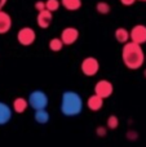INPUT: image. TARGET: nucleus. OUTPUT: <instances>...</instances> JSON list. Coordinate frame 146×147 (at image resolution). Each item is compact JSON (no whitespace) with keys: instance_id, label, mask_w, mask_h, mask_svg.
<instances>
[{"instance_id":"f257e3e1","label":"nucleus","mask_w":146,"mask_h":147,"mask_svg":"<svg viewBox=\"0 0 146 147\" xmlns=\"http://www.w3.org/2000/svg\"><path fill=\"white\" fill-rule=\"evenodd\" d=\"M122 61L124 66L129 70H139L144 66L145 53L140 44L133 41H127L122 48Z\"/></svg>"},{"instance_id":"f03ea898","label":"nucleus","mask_w":146,"mask_h":147,"mask_svg":"<svg viewBox=\"0 0 146 147\" xmlns=\"http://www.w3.org/2000/svg\"><path fill=\"white\" fill-rule=\"evenodd\" d=\"M83 98L80 97V94L78 92L74 90H66L62 93L61 97V106H59V110H61L62 115L67 117H74L78 116V115L82 114L83 111Z\"/></svg>"},{"instance_id":"7ed1b4c3","label":"nucleus","mask_w":146,"mask_h":147,"mask_svg":"<svg viewBox=\"0 0 146 147\" xmlns=\"http://www.w3.org/2000/svg\"><path fill=\"white\" fill-rule=\"evenodd\" d=\"M27 102L31 109L40 110V109H47V106L49 103V98L45 92L40 90V89H36V90H32L28 94Z\"/></svg>"},{"instance_id":"20e7f679","label":"nucleus","mask_w":146,"mask_h":147,"mask_svg":"<svg viewBox=\"0 0 146 147\" xmlns=\"http://www.w3.org/2000/svg\"><path fill=\"white\" fill-rule=\"evenodd\" d=\"M80 70L85 76H96L100 71V62L96 57H87L80 63Z\"/></svg>"},{"instance_id":"39448f33","label":"nucleus","mask_w":146,"mask_h":147,"mask_svg":"<svg viewBox=\"0 0 146 147\" xmlns=\"http://www.w3.org/2000/svg\"><path fill=\"white\" fill-rule=\"evenodd\" d=\"M36 40V32L31 27H22L17 32V41L22 47H30L35 43Z\"/></svg>"},{"instance_id":"423d86ee","label":"nucleus","mask_w":146,"mask_h":147,"mask_svg":"<svg viewBox=\"0 0 146 147\" xmlns=\"http://www.w3.org/2000/svg\"><path fill=\"white\" fill-rule=\"evenodd\" d=\"M114 93V85L111 81L102 79V80H98L95 85V94L100 96L101 98L106 99L110 96H113Z\"/></svg>"},{"instance_id":"0eeeda50","label":"nucleus","mask_w":146,"mask_h":147,"mask_svg":"<svg viewBox=\"0 0 146 147\" xmlns=\"http://www.w3.org/2000/svg\"><path fill=\"white\" fill-rule=\"evenodd\" d=\"M129 40L137 43L140 45L146 43V26L145 25H136L129 31Z\"/></svg>"},{"instance_id":"6e6552de","label":"nucleus","mask_w":146,"mask_h":147,"mask_svg":"<svg viewBox=\"0 0 146 147\" xmlns=\"http://www.w3.org/2000/svg\"><path fill=\"white\" fill-rule=\"evenodd\" d=\"M59 39L62 40L64 45H72L79 39V30L75 27H66L62 30Z\"/></svg>"},{"instance_id":"1a4fd4ad","label":"nucleus","mask_w":146,"mask_h":147,"mask_svg":"<svg viewBox=\"0 0 146 147\" xmlns=\"http://www.w3.org/2000/svg\"><path fill=\"white\" fill-rule=\"evenodd\" d=\"M53 13L49 12L48 9H43L38 12V17H36V23L40 28H48L53 20Z\"/></svg>"},{"instance_id":"9d476101","label":"nucleus","mask_w":146,"mask_h":147,"mask_svg":"<svg viewBox=\"0 0 146 147\" xmlns=\"http://www.w3.org/2000/svg\"><path fill=\"white\" fill-rule=\"evenodd\" d=\"M13 110L8 103L0 101V125H5L12 120Z\"/></svg>"},{"instance_id":"9b49d317","label":"nucleus","mask_w":146,"mask_h":147,"mask_svg":"<svg viewBox=\"0 0 146 147\" xmlns=\"http://www.w3.org/2000/svg\"><path fill=\"white\" fill-rule=\"evenodd\" d=\"M103 101H105L103 98H101L100 96H97V94L93 93L92 96L88 97V99H87V107L91 110V111L97 112V111H100V110L102 109Z\"/></svg>"},{"instance_id":"f8f14e48","label":"nucleus","mask_w":146,"mask_h":147,"mask_svg":"<svg viewBox=\"0 0 146 147\" xmlns=\"http://www.w3.org/2000/svg\"><path fill=\"white\" fill-rule=\"evenodd\" d=\"M12 27V17L4 10H0V35L7 34Z\"/></svg>"},{"instance_id":"ddd939ff","label":"nucleus","mask_w":146,"mask_h":147,"mask_svg":"<svg viewBox=\"0 0 146 147\" xmlns=\"http://www.w3.org/2000/svg\"><path fill=\"white\" fill-rule=\"evenodd\" d=\"M12 107H13L12 110L16 114H23L30 106H28V102L26 98H23V97H16L14 101H13Z\"/></svg>"},{"instance_id":"4468645a","label":"nucleus","mask_w":146,"mask_h":147,"mask_svg":"<svg viewBox=\"0 0 146 147\" xmlns=\"http://www.w3.org/2000/svg\"><path fill=\"white\" fill-rule=\"evenodd\" d=\"M34 119L38 124H47L51 120V115L47 111V109H40V110H35V114H34Z\"/></svg>"},{"instance_id":"2eb2a0df","label":"nucleus","mask_w":146,"mask_h":147,"mask_svg":"<svg viewBox=\"0 0 146 147\" xmlns=\"http://www.w3.org/2000/svg\"><path fill=\"white\" fill-rule=\"evenodd\" d=\"M115 39L118 43L120 44H126L127 41H129V31L124 27H119L115 30Z\"/></svg>"},{"instance_id":"dca6fc26","label":"nucleus","mask_w":146,"mask_h":147,"mask_svg":"<svg viewBox=\"0 0 146 147\" xmlns=\"http://www.w3.org/2000/svg\"><path fill=\"white\" fill-rule=\"evenodd\" d=\"M61 4L67 10H78L82 7V0H61Z\"/></svg>"},{"instance_id":"f3484780","label":"nucleus","mask_w":146,"mask_h":147,"mask_svg":"<svg viewBox=\"0 0 146 147\" xmlns=\"http://www.w3.org/2000/svg\"><path fill=\"white\" fill-rule=\"evenodd\" d=\"M48 48L51 52H61L62 48H64V43H62V40L59 38H53L49 40Z\"/></svg>"},{"instance_id":"a211bd4d","label":"nucleus","mask_w":146,"mask_h":147,"mask_svg":"<svg viewBox=\"0 0 146 147\" xmlns=\"http://www.w3.org/2000/svg\"><path fill=\"white\" fill-rule=\"evenodd\" d=\"M106 127H107V129H110V130L118 129V127H119V117L116 116V115H110V116L107 117V121H106Z\"/></svg>"},{"instance_id":"6ab92c4d","label":"nucleus","mask_w":146,"mask_h":147,"mask_svg":"<svg viewBox=\"0 0 146 147\" xmlns=\"http://www.w3.org/2000/svg\"><path fill=\"white\" fill-rule=\"evenodd\" d=\"M96 9L100 14H109L110 13V5L106 1H98L97 5H96Z\"/></svg>"},{"instance_id":"aec40b11","label":"nucleus","mask_w":146,"mask_h":147,"mask_svg":"<svg viewBox=\"0 0 146 147\" xmlns=\"http://www.w3.org/2000/svg\"><path fill=\"white\" fill-rule=\"evenodd\" d=\"M59 5H61V3H59V0H47L45 1V9H48L49 12H56V10H58Z\"/></svg>"},{"instance_id":"412c9836","label":"nucleus","mask_w":146,"mask_h":147,"mask_svg":"<svg viewBox=\"0 0 146 147\" xmlns=\"http://www.w3.org/2000/svg\"><path fill=\"white\" fill-rule=\"evenodd\" d=\"M96 134L98 137H105L107 134V127H103V125H98L97 129H96Z\"/></svg>"},{"instance_id":"4be33fe9","label":"nucleus","mask_w":146,"mask_h":147,"mask_svg":"<svg viewBox=\"0 0 146 147\" xmlns=\"http://www.w3.org/2000/svg\"><path fill=\"white\" fill-rule=\"evenodd\" d=\"M35 9L38 10V12L45 9V1H43V0H38V1L35 3Z\"/></svg>"},{"instance_id":"5701e85b","label":"nucleus","mask_w":146,"mask_h":147,"mask_svg":"<svg viewBox=\"0 0 146 147\" xmlns=\"http://www.w3.org/2000/svg\"><path fill=\"white\" fill-rule=\"evenodd\" d=\"M137 137H139V134H137L135 130H129V132H127V138H128L129 141H135L137 140Z\"/></svg>"},{"instance_id":"b1692460","label":"nucleus","mask_w":146,"mask_h":147,"mask_svg":"<svg viewBox=\"0 0 146 147\" xmlns=\"http://www.w3.org/2000/svg\"><path fill=\"white\" fill-rule=\"evenodd\" d=\"M135 1H136V0H120V3H122L123 5H126V7L133 5V4H135Z\"/></svg>"},{"instance_id":"393cba45","label":"nucleus","mask_w":146,"mask_h":147,"mask_svg":"<svg viewBox=\"0 0 146 147\" xmlns=\"http://www.w3.org/2000/svg\"><path fill=\"white\" fill-rule=\"evenodd\" d=\"M7 4V0H0V10L4 8V5Z\"/></svg>"},{"instance_id":"a878e982","label":"nucleus","mask_w":146,"mask_h":147,"mask_svg":"<svg viewBox=\"0 0 146 147\" xmlns=\"http://www.w3.org/2000/svg\"><path fill=\"white\" fill-rule=\"evenodd\" d=\"M144 76H145V78H146V69H145V71H144Z\"/></svg>"},{"instance_id":"bb28decb","label":"nucleus","mask_w":146,"mask_h":147,"mask_svg":"<svg viewBox=\"0 0 146 147\" xmlns=\"http://www.w3.org/2000/svg\"><path fill=\"white\" fill-rule=\"evenodd\" d=\"M140 1H146V0H140Z\"/></svg>"}]
</instances>
